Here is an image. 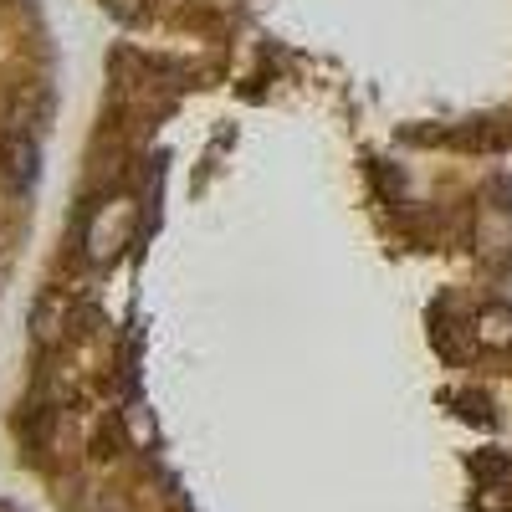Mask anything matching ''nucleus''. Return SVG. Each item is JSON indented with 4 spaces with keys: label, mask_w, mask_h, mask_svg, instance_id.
<instances>
[{
    "label": "nucleus",
    "mask_w": 512,
    "mask_h": 512,
    "mask_svg": "<svg viewBox=\"0 0 512 512\" xmlns=\"http://www.w3.org/2000/svg\"><path fill=\"white\" fill-rule=\"evenodd\" d=\"M128 231H134V205L128 200H113L98 210V221L88 231V251H93V262H108V256L128 241Z\"/></svg>",
    "instance_id": "f257e3e1"
},
{
    "label": "nucleus",
    "mask_w": 512,
    "mask_h": 512,
    "mask_svg": "<svg viewBox=\"0 0 512 512\" xmlns=\"http://www.w3.org/2000/svg\"><path fill=\"white\" fill-rule=\"evenodd\" d=\"M482 338H487V344H507V338H512V313L507 308L482 313Z\"/></svg>",
    "instance_id": "f03ea898"
},
{
    "label": "nucleus",
    "mask_w": 512,
    "mask_h": 512,
    "mask_svg": "<svg viewBox=\"0 0 512 512\" xmlns=\"http://www.w3.org/2000/svg\"><path fill=\"white\" fill-rule=\"evenodd\" d=\"M0 512H11V507H0Z\"/></svg>",
    "instance_id": "7ed1b4c3"
}]
</instances>
